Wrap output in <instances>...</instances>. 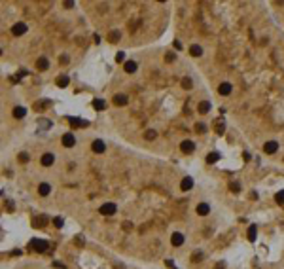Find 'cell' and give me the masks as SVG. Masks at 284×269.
Listing matches in <instances>:
<instances>
[{"label": "cell", "mask_w": 284, "mask_h": 269, "mask_svg": "<svg viewBox=\"0 0 284 269\" xmlns=\"http://www.w3.org/2000/svg\"><path fill=\"white\" fill-rule=\"evenodd\" d=\"M74 144H76V138H74V135H72V133L63 135V146H66V148H72Z\"/></svg>", "instance_id": "8992f818"}, {"label": "cell", "mask_w": 284, "mask_h": 269, "mask_svg": "<svg viewBox=\"0 0 284 269\" xmlns=\"http://www.w3.org/2000/svg\"><path fill=\"white\" fill-rule=\"evenodd\" d=\"M53 224H55V228H63V224H64V222H63V218H61V216H55V218H53Z\"/></svg>", "instance_id": "f1b7e54d"}, {"label": "cell", "mask_w": 284, "mask_h": 269, "mask_svg": "<svg viewBox=\"0 0 284 269\" xmlns=\"http://www.w3.org/2000/svg\"><path fill=\"white\" fill-rule=\"evenodd\" d=\"M19 161H29V154H27V152H21V154H19Z\"/></svg>", "instance_id": "d6a6232c"}, {"label": "cell", "mask_w": 284, "mask_h": 269, "mask_svg": "<svg viewBox=\"0 0 284 269\" xmlns=\"http://www.w3.org/2000/svg\"><path fill=\"white\" fill-rule=\"evenodd\" d=\"M114 103H116L117 106H123V104L127 103V97L121 95V93H120V95H114Z\"/></svg>", "instance_id": "d6986e66"}, {"label": "cell", "mask_w": 284, "mask_h": 269, "mask_svg": "<svg viewBox=\"0 0 284 269\" xmlns=\"http://www.w3.org/2000/svg\"><path fill=\"white\" fill-rule=\"evenodd\" d=\"M40 161H42V165H44V167H50V165H53V161H55V156H53V154H44Z\"/></svg>", "instance_id": "9c48e42d"}, {"label": "cell", "mask_w": 284, "mask_h": 269, "mask_svg": "<svg viewBox=\"0 0 284 269\" xmlns=\"http://www.w3.org/2000/svg\"><path fill=\"white\" fill-rule=\"evenodd\" d=\"M47 224V216H40V218H36L34 220V226H40V228H44Z\"/></svg>", "instance_id": "cb8c5ba5"}, {"label": "cell", "mask_w": 284, "mask_h": 269, "mask_svg": "<svg viewBox=\"0 0 284 269\" xmlns=\"http://www.w3.org/2000/svg\"><path fill=\"white\" fill-rule=\"evenodd\" d=\"M201 258H203V254H201V252H197V254H195V256H193V260H195V262H199V260H201Z\"/></svg>", "instance_id": "f35d334b"}, {"label": "cell", "mask_w": 284, "mask_h": 269, "mask_svg": "<svg viewBox=\"0 0 284 269\" xmlns=\"http://www.w3.org/2000/svg\"><path fill=\"white\" fill-rule=\"evenodd\" d=\"M6 207H8V210H13V203L12 201H6Z\"/></svg>", "instance_id": "74e56055"}, {"label": "cell", "mask_w": 284, "mask_h": 269, "mask_svg": "<svg viewBox=\"0 0 284 269\" xmlns=\"http://www.w3.org/2000/svg\"><path fill=\"white\" fill-rule=\"evenodd\" d=\"M256 233H258V228H256V226H250V229H248V239H250V241H256Z\"/></svg>", "instance_id": "d4e9b609"}, {"label": "cell", "mask_w": 284, "mask_h": 269, "mask_svg": "<svg viewBox=\"0 0 284 269\" xmlns=\"http://www.w3.org/2000/svg\"><path fill=\"white\" fill-rule=\"evenodd\" d=\"M180 150H182L184 154H192V152L195 150V144H193L192 140H184V142L180 144Z\"/></svg>", "instance_id": "52a82bcc"}, {"label": "cell", "mask_w": 284, "mask_h": 269, "mask_svg": "<svg viewBox=\"0 0 284 269\" xmlns=\"http://www.w3.org/2000/svg\"><path fill=\"white\" fill-rule=\"evenodd\" d=\"M165 263H167L169 267H173V269H174V262H171V260H167V262H165Z\"/></svg>", "instance_id": "60d3db41"}, {"label": "cell", "mask_w": 284, "mask_h": 269, "mask_svg": "<svg viewBox=\"0 0 284 269\" xmlns=\"http://www.w3.org/2000/svg\"><path fill=\"white\" fill-rule=\"evenodd\" d=\"M182 87H184V89H192V87H193V82L189 80V78H184V80H182Z\"/></svg>", "instance_id": "83f0119b"}, {"label": "cell", "mask_w": 284, "mask_h": 269, "mask_svg": "<svg viewBox=\"0 0 284 269\" xmlns=\"http://www.w3.org/2000/svg\"><path fill=\"white\" fill-rule=\"evenodd\" d=\"M50 191H51V186H50V184H45V182H44V184H40V186H38V193H40V195H44V197H45V195H50Z\"/></svg>", "instance_id": "e0dca14e"}, {"label": "cell", "mask_w": 284, "mask_h": 269, "mask_svg": "<svg viewBox=\"0 0 284 269\" xmlns=\"http://www.w3.org/2000/svg\"><path fill=\"white\" fill-rule=\"evenodd\" d=\"M70 84V80H68V76H64V74H61L59 78H57V85L59 87H66Z\"/></svg>", "instance_id": "7402d4cb"}, {"label": "cell", "mask_w": 284, "mask_h": 269, "mask_svg": "<svg viewBox=\"0 0 284 269\" xmlns=\"http://www.w3.org/2000/svg\"><path fill=\"white\" fill-rule=\"evenodd\" d=\"M108 40H110V42H120V31H114V32H110Z\"/></svg>", "instance_id": "4316f807"}, {"label": "cell", "mask_w": 284, "mask_h": 269, "mask_svg": "<svg viewBox=\"0 0 284 269\" xmlns=\"http://www.w3.org/2000/svg\"><path fill=\"white\" fill-rule=\"evenodd\" d=\"M47 241H44V239H34V241H31V248L34 250V252H45L47 250Z\"/></svg>", "instance_id": "6da1fadb"}, {"label": "cell", "mask_w": 284, "mask_h": 269, "mask_svg": "<svg viewBox=\"0 0 284 269\" xmlns=\"http://www.w3.org/2000/svg\"><path fill=\"white\" fill-rule=\"evenodd\" d=\"M229 190H231V191H239V184H237V182L229 184Z\"/></svg>", "instance_id": "e575fe53"}, {"label": "cell", "mask_w": 284, "mask_h": 269, "mask_svg": "<svg viewBox=\"0 0 284 269\" xmlns=\"http://www.w3.org/2000/svg\"><path fill=\"white\" fill-rule=\"evenodd\" d=\"M68 123L72 125V127H87V125H89V121L80 119V118H74V116H70V118H68Z\"/></svg>", "instance_id": "277c9868"}, {"label": "cell", "mask_w": 284, "mask_h": 269, "mask_svg": "<svg viewBox=\"0 0 284 269\" xmlns=\"http://www.w3.org/2000/svg\"><path fill=\"white\" fill-rule=\"evenodd\" d=\"M66 63H68V59H66V57L63 55V57H61V65H66Z\"/></svg>", "instance_id": "b9f144b4"}, {"label": "cell", "mask_w": 284, "mask_h": 269, "mask_svg": "<svg viewBox=\"0 0 284 269\" xmlns=\"http://www.w3.org/2000/svg\"><path fill=\"white\" fill-rule=\"evenodd\" d=\"M53 267H57V269H64V265H63L61 262H53Z\"/></svg>", "instance_id": "8d00e7d4"}, {"label": "cell", "mask_w": 284, "mask_h": 269, "mask_svg": "<svg viewBox=\"0 0 284 269\" xmlns=\"http://www.w3.org/2000/svg\"><path fill=\"white\" fill-rule=\"evenodd\" d=\"M165 61H167V63H173V61H174V55H173V53H167V57H165Z\"/></svg>", "instance_id": "d590c367"}, {"label": "cell", "mask_w": 284, "mask_h": 269, "mask_svg": "<svg viewBox=\"0 0 284 269\" xmlns=\"http://www.w3.org/2000/svg\"><path fill=\"white\" fill-rule=\"evenodd\" d=\"M208 212H210V207H208L206 203H199V205H197V214H199V216H206Z\"/></svg>", "instance_id": "5bb4252c"}, {"label": "cell", "mask_w": 284, "mask_h": 269, "mask_svg": "<svg viewBox=\"0 0 284 269\" xmlns=\"http://www.w3.org/2000/svg\"><path fill=\"white\" fill-rule=\"evenodd\" d=\"M171 241H173L174 247H182V244H184V235H182V233H173Z\"/></svg>", "instance_id": "7c38bea8"}, {"label": "cell", "mask_w": 284, "mask_h": 269, "mask_svg": "<svg viewBox=\"0 0 284 269\" xmlns=\"http://www.w3.org/2000/svg\"><path fill=\"white\" fill-rule=\"evenodd\" d=\"M180 188H182V191H189L193 188V178L192 176H184L182 182H180Z\"/></svg>", "instance_id": "5b68a950"}, {"label": "cell", "mask_w": 284, "mask_h": 269, "mask_svg": "<svg viewBox=\"0 0 284 269\" xmlns=\"http://www.w3.org/2000/svg\"><path fill=\"white\" fill-rule=\"evenodd\" d=\"M275 201H277L278 205H284V190H280V191L275 195Z\"/></svg>", "instance_id": "484cf974"}, {"label": "cell", "mask_w": 284, "mask_h": 269, "mask_svg": "<svg viewBox=\"0 0 284 269\" xmlns=\"http://www.w3.org/2000/svg\"><path fill=\"white\" fill-rule=\"evenodd\" d=\"M104 148H106V146H104V142H102V140H95V142H93V152L102 154V152H104Z\"/></svg>", "instance_id": "2e32d148"}, {"label": "cell", "mask_w": 284, "mask_h": 269, "mask_svg": "<svg viewBox=\"0 0 284 269\" xmlns=\"http://www.w3.org/2000/svg\"><path fill=\"white\" fill-rule=\"evenodd\" d=\"M36 68H38V70H47V68H50V61H47L45 57H38V61H36Z\"/></svg>", "instance_id": "30bf717a"}, {"label": "cell", "mask_w": 284, "mask_h": 269, "mask_svg": "<svg viewBox=\"0 0 284 269\" xmlns=\"http://www.w3.org/2000/svg\"><path fill=\"white\" fill-rule=\"evenodd\" d=\"M208 110H210V103H208V101H203V103L199 104V112H201V114H206Z\"/></svg>", "instance_id": "603a6c76"}, {"label": "cell", "mask_w": 284, "mask_h": 269, "mask_svg": "<svg viewBox=\"0 0 284 269\" xmlns=\"http://www.w3.org/2000/svg\"><path fill=\"white\" fill-rule=\"evenodd\" d=\"M218 93L220 95H229L231 93V84H227V82H224V84H220V87H218Z\"/></svg>", "instance_id": "4fadbf2b"}, {"label": "cell", "mask_w": 284, "mask_h": 269, "mask_svg": "<svg viewBox=\"0 0 284 269\" xmlns=\"http://www.w3.org/2000/svg\"><path fill=\"white\" fill-rule=\"evenodd\" d=\"M12 114H13V118H17V119H21V118H25V116H27V110H25V108H23V106H15Z\"/></svg>", "instance_id": "9a60e30c"}, {"label": "cell", "mask_w": 284, "mask_h": 269, "mask_svg": "<svg viewBox=\"0 0 284 269\" xmlns=\"http://www.w3.org/2000/svg\"><path fill=\"white\" fill-rule=\"evenodd\" d=\"M123 59H125V53H123V51H117V55H116V61H120V63H121Z\"/></svg>", "instance_id": "836d02e7"}, {"label": "cell", "mask_w": 284, "mask_h": 269, "mask_svg": "<svg viewBox=\"0 0 284 269\" xmlns=\"http://www.w3.org/2000/svg\"><path fill=\"white\" fill-rule=\"evenodd\" d=\"M224 129H225L224 123H220V121H218V123H216V133H218V135H224Z\"/></svg>", "instance_id": "1f68e13d"}, {"label": "cell", "mask_w": 284, "mask_h": 269, "mask_svg": "<svg viewBox=\"0 0 284 269\" xmlns=\"http://www.w3.org/2000/svg\"><path fill=\"white\" fill-rule=\"evenodd\" d=\"M216 161H220V154L218 152H210L206 156V163H216Z\"/></svg>", "instance_id": "44dd1931"}, {"label": "cell", "mask_w": 284, "mask_h": 269, "mask_svg": "<svg viewBox=\"0 0 284 269\" xmlns=\"http://www.w3.org/2000/svg\"><path fill=\"white\" fill-rule=\"evenodd\" d=\"M123 68H125V72H129V74H133V72H136V63H135V61H125Z\"/></svg>", "instance_id": "ac0fdd59"}, {"label": "cell", "mask_w": 284, "mask_h": 269, "mask_svg": "<svg viewBox=\"0 0 284 269\" xmlns=\"http://www.w3.org/2000/svg\"><path fill=\"white\" fill-rule=\"evenodd\" d=\"M189 53H192L193 57H201L203 55V47L199 44H193V46H189Z\"/></svg>", "instance_id": "8fae6325"}, {"label": "cell", "mask_w": 284, "mask_h": 269, "mask_svg": "<svg viewBox=\"0 0 284 269\" xmlns=\"http://www.w3.org/2000/svg\"><path fill=\"white\" fill-rule=\"evenodd\" d=\"M277 148H278V142H275V140H269V142H265V146H263L265 154H275Z\"/></svg>", "instance_id": "ba28073f"}, {"label": "cell", "mask_w": 284, "mask_h": 269, "mask_svg": "<svg viewBox=\"0 0 284 269\" xmlns=\"http://www.w3.org/2000/svg\"><path fill=\"white\" fill-rule=\"evenodd\" d=\"M25 32H27V25H25V23H15V25L12 27V34L13 36H23Z\"/></svg>", "instance_id": "3957f363"}, {"label": "cell", "mask_w": 284, "mask_h": 269, "mask_svg": "<svg viewBox=\"0 0 284 269\" xmlns=\"http://www.w3.org/2000/svg\"><path fill=\"white\" fill-rule=\"evenodd\" d=\"M195 131H197V133H205V131H206V125H205V123H195Z\"/></svg>", "instance_id": "f546056e"}, {"label": "cell", "mask_w": 284, "mask_h": 269, "mask_svg": "<svg viewBox=\"0 0 284 269\" xmlns=\"http://www.w3.org/2000/svg\"><path fill=\"white\" fill-rule=\"evenodd\" d=\"M155 137H157V133H155L154 129H150V131H146V138H148V140H154Z\"/></svg>", "instance_id": "4dcf8cb0"}, {"label": "cell", "mask_w": 284, "mask_h": 269, "mask_svg": "<svg viewBox=\"0 0 284 269\" xmlns=\"http://www.w3.org/2000/svg\"><path fill=\"white\" fill-rule=\"evenodd\" d=\"M99 210H101V214H102V216H112V214H116L117 207H116L114 203H104Z\"/></svg>", "instance_id": "7a4b0ae2"}, {"label": "cell", "mask_w": 284, "mask_h": 269, "mask_svg": "<svg viewBox=\"0 0 284 269\" xmlns=\"http://www.w3.org/2000/svg\"><path fill=\"white\" fill-rule=\"evenodd\" d=\"M93 108H95V110H104V108H106V103H104L102 99H95V101H93Z\"/></svg>", "instance_id": "ffe728a7"}, {"label": "cell", "mask_w": 284, "mask_h": 269, "mask_svg": "<svg viewBox=\"0 0 284 269\" xmlns=\"http://www.w3.org/2000/svg\"><path fill=\"white\" fill-rule=\"evenodd\" d=\"M174 47H176V50H182V44L178 40H174Z\"/></svg>", "instance_id": "ab89813d"}]
</instances>
